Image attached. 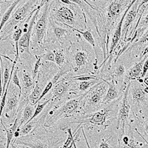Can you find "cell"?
<instances>
[{
    "label": "cell",
    "mask_w": 148,
    "mask_h": 148,
    "mask_svg": "<svg viewBox=\"0 0 148 148\" xmlns=\"http://www.w3.org/2000/svg\"><path fill=\"white\" fill-rule=\"evenodd\" d=\"M118 106L119 104H116V101H113L103 106L101 109L96 112L76 116L75 119L70 122L77 123L79 124V127L85 125L88 130L91 131L105 130L112 126L114 122L116 123V108Z\"/></svg>",
    "instance_id": "6da1fadb"
},
{
    "label": "cell",
    "mask_w": 148,
    "mask_h": 148,
    "mask_svg": "<svg viewBox=\"0 0 148 148\" xmlns=\"http://www.w3.org/2000/svg\"><path fill=\"white\" fill-rule=\"evenodd\" d=\"M79 10L81 8L72 1H50V18L66 27L79 26L81 27L82 26L79 22L82 23L81 16H84V15H81Z\"/></svg>",
    "instance_id": "7a4b0ae2"
},
{
    "label": "cell",
    "mask_w": 148,
    "mask_h": 148,
    "mask_svg": "<svg viewBox=\"0 0 148 148\" xmlns=\"http://www.w3.org/2000/svg\"><path fill=\"white\" fill-rule=\"evenodd\" d=\"M85 93L81 94L78 97L67 100L62 105H59L58 108L52 110L48 115L46 114L45 119H47L45 121V127H52L59 120L62 118L73 117L75 114H77L78 116H82L85 101Z\"/></svg>",
    "instance_id": "3957f363"
},
{
    "label": "cell",
    "mask_w": 148,
    "mask_h": 148,
    "mask_svg": "<svg viewBox=\"0 0 148 148\" xmlns=\"http://www.w3.org/2000/svg\"><path fill=\"white\" fill-rule=\"evenodd\" d=\"M106 80H101L91 88L85 93V101L83 107L82 115L89 114L101 109L103 106V99L108 90Z\"/></svg>",
    "instance_id": "277c9868"
},
{
    "label": "cell",
    "mask_w": 148,
    "mask_h": 148,
    "mask_svg": "<svg viewBox=\"0 0 148 148\" xmlns=\"http://www.w3.org/2000/svg\"><path fill=\"white\" fill-rule=\"evenodd\" d=\"M83 136L88 148H119V136L114 130H94L89 133L90 145L85 133Z\"/></svg>",
    "instance_id": "5b68a950"
},
{
    "label": "cell",
    "mask_w": 148,
    "mask_h": 148,
    "mask_svg": "<svg viewBox=\"0 0 148 148\" xmlns=\"http://www.w3.org/2000/svg\"><path fill=\"white\" fill-rule=\"evenodd\" d=\"M40 12V17L36 21L33 29L31 36V45L33 50L42 48L45 42L50 16V1H46L43 8H41Z\"/></svg>",
    "instance_id": "8992f818"
},
{
    "label": "cell",
    "mask_w": 148,
    "mask_h": 148,
    "mask_svg": "<svg viewBox=\"0 0 148 148\" xmlns=\"http://www.w3.org/2000/svg\"><path fill=\"white\" fill-rule=\"evenodd\" d=\"M46 1H36V0H29L25 1V3H22L17 8L14 14H12L8 22L6 23L2 30L5 34H8L12 29L18 24L24 22L28 16L32 15L34 12L36 11L39 8L42 7L45 4Z\"/></svg>",
    "instance_id": "52a82bcc"
},
{
    "label": "cell",
    "mask_w": 148,
    "mask_h": 148,
    "mask_svg": "<svg viewBox=\"0 0 148 148\" xmlns=\"http://www.w3.org/2000/svg\"><path fill=\"white\" fill-rule=\"evenodd\" d=\"M68 62L75 72L81 71L90 64V53L85 49H79L71 45L68 47Z\"/></svg>",
    "instance_id": "ba28073f"
},
{
    "label": "cell",
    "mask_w": 148,
    "mask_h": 148,
    "mask_svg": "<svg viewBox=\"0 0 148 148\" xmlns=\"http://www.w3.org/2000/svg\"><path fill=\"white\" fill-rule=\"evenodd\" d=\"M130 86V82L127 86L126 89L124 91L123 96L121 98V104L117 112V117H116V130L119 131V136H121L124 133L126 129V125L129 119L130 113V104L128 94H129Z\"/></svg>",
    "instance_id": "9c48e42d"
},
{
    "label": "cell",
    "mask_w": 148,
    "mask_h": 148,
    "mask_svg": "<svg viewBox=\"0 0 148 148\" xmlns=\"http://www.w3.org/2000/svg\"><path fill=\"white\" fill-rule=\"evenodd\" d=\"M12 144L22 145L30 148H53V141L49 139L46 135L42 134L39 138L37 135L36 136L34 133L32 135L19 137L14 140Z\"/></svg>",
    "instance_id": "30bf717a"
},
{
    "label": "cell",
    "mask_w": 148,
    "mask_h": 148,
    "mask_svg": "<svg viewBox=\"0 0 148 148\" xmlns=\"http://www.w3.org/2000/svg\"><path fill=\"white\" fill-rule=\"evenodd\" d=\"M129 93H130L131 102L134 110L141 108L145 103L148 101V94L145 91V87L138 81L130 82Z\"/></svg>",
    "instance_id": "8fae6325"
},
{
    "label": "cell",
    "mask_w": 148,
    "mask_h": 148,
    "mask_svg": "<svg viewBox=\"0 0 148 148\" xmlns=\"http://www.w3.org/2000/svg\"><path fill=\"white\" fill-rule=\"evenodd\" d=\"M75 81L70 80L65 78L62 80H59L56 84H54L53 87V90L52 96H51V101H53V104H55L53 108L56 106L57 104L60 105V103L62 101L63 98H65L70 91L72 90L71 88H72V84Z\"/></svg>",
    "instance_id": "7c38bea8"
},
{
    "label": "cell",
    "mask_w": 148,
    "mask_h": 148,
    "mask_svg": "<svg viewBox=\"0 0 148 148\" xmlns=\"http://www.w3.org/2000/svg\"><path fill=\"white\" fill-rule=\"evenodd\" d=\"M43 6H44V5H43ZM43 6H42V7H43ZM42 7L39 8L33 14L32 16H31V18H30L29 25L27 26V30L22 35V37H21L19 42H18V49H21V52H22V51H24V52H25L26 53L31 55V53H30V39H31V36H32L33 29H34V25H35L36 21V18L38 17V16H39V12H40L41 8H42Z\"/></svg>",
    "instance_id": "4fadbf2b"
},
{
    "label": "cell",
    "mask_w": 148,
    "mask_h": 148,
    "mask_svg": "<svg viewBox=\"0 0 148 148\" xmlns=\"http://www.w3.org/2000/svg\"><path fill=\"white\" fill-rule=\"evenodd\" d=\"M20 97L19 96H17L16 90L12 88V92L9 94L8 99H6L5 102V106L4 108V113L6 115L10 121H11L12 119L14 116L17 115V111L18 108V100Z\"/></svg>",
    "instance_id": "5bb4252c"
},
{
    "label": "cell",
    "mask_w": 148,
    "mask_h": 148,
    "mask_svg": "<svg viewBox=\"0 0 148 148\" xmlns=\"http://www.w3.org/2000/svg\"><path fill=\"white\" fill-rule=\"evenodd\" d=\"M147 57L148 55L145 56V57L140 59L136 63H135L130 69L126 71L125 77H124V84L125 85L127 86L128 84L131 81H136L138 78H140L141 73H142L143 64Z\"/></svg>",
    "instance_id": "9a60e30c"
},
{
    "label": "cell",
    "mask_w": 148,
    "mask_h": 148,
    "mask_svg": "<svg viewBox=\"0 0 148 148\" xmlns=\"http://www.w3.org/2000/svg\"><path fill=\"white\" fill-rule=\"evenodd\" d=\"M48 25H51V30L55 36L57 42H59L61 44H63L64 41L67 40V38L71 35V33H72L67 29H66L64 27L65 26L53 20L52 18H50V16H49Z\"/></svg>",
    "instance_id": "2e32d148"
},
{
    "label": "cell",
    "mask_w": 148,
    "mask_h": 148,
    "mask_svg": "<svg viewBox=\"0 0 148 148\" xmlns=\"http://www.w3.org/2000/svg\"><path fill=\"white\" fill-rule=\"evenodd\" d=\"M21 77H22V92L25 96V99H27V95H30L31 91L34 88V80L32 79V76L29 72H27L25 70H23L21 73Z\"/></svg>",
    "instance_id": "e0dca14e"
},
{
    "label": "cell",
    "mask_w": 148,
    "mask_h": 148,
    "mask_svg": "<svg viewBox=\"0 0 148 148\" xmlns=\"http://www.w3.org/2000/svg\"><path fill=\"white\" fill-rule=\"evenodd\" d=\"M106 81L109 87H108V91H107L106 94H105L104 97V99H103V104L104 105H106V104L113 102L116 99L120 98V92L117 89V86L116 85L114 79L111 78L110 82L108 81V80H106Z\"/></svg>",
    "instance_id": "ac0fdd59"
},
{
    "label": "cell",
    "mask_w": 148,
    "mask_h": 148,
    "mask_svg": "<svg viewBox=\"0 0 148 148\" xmlns=\"http://www.w3.org/2000/svg\"><path fill=\"white\" fill-rule=\"evenodd\" d=\"M148 45V27L145 30L144 34L141 35L139 39L137 40H135L134 42L131 44V45L128 47L125 52H132L136 50H141L142 49V51L144 50L145 47Z\"/></svg>",
    "instance_id": "d6986e66"
},
{
    "label": "cell",
    "mask_w": 148,
    "mask_h": 148,
    "mask_svg": "<svg viewBox=\"0 0 148 148\" xmlns=\"http://www.w3.org/2000/svg\"><path fill=\"white\" fill-rule=\"evenodd\" d=\"M44 83L40 82H36L35 83L34 89H33V90L30 92V94L27 97L28 102L30 104H33L34 106L36 105L37 100L39 99V96L42 94V91L44 90Z\"/></svg>",
    "instance_id": "ffe728a7"
},
{
    "label": "cell",
    "mask_w": 148,
    "mask_h": 148,
    "mask_svg": "<svg viewBox=\"0 0 148 148\" xmlns=\"http://www.w3.org/2000/svg\"><path fill=\"white\" fill-rule=\"evenodd\" d=\"M34 106L33 104L27 103L22 110V116L20 120H18V128L22 127L24 125L27 124L29 120L32 118L34 113Z\"/></svg>",
    "instance_id": "44dd1931"
},
{
    "label": "cell",
    "mask_w": 148,
    "mask_h": 148,
    "mask_svg": "<svg viewBox=\"0 0 148 148\" xmlns=\"http://www.w3.org/2000/svg\"><path fill=\"white\" fill-rule=\"evenodd\" d=\"M2 124V127H3L4 130H5V133H6V147L5 148H10V145L12 144V140H13V138L14 136V133L16 131L17 128L18 127V119L16 118L15 121H14V124L12 125L10 127L8 128L7 127L4 125L3 121H1V123Z\"/></svg>",
    "instance_id": "7402d4cb"
},
{
    "label": "cell",
    "mask_w": 148,
    "mask_h": 148,
    "mask_svg": "<svg viewBox=\"0 0 148 148\" xmlns=\"http://www.w3.org/2000/svg\"><path fill=\"white\" fill-rule=\"evenodd\" d=\"M20 2L21 1H19V0L14 1L13 3H11V5L9 6L8 8L6 10V11L4 13V14L2 15V18H1V20H0V33H1V31L2 30L3 27H5L6 23H7V22H8L9 19H10V16H11L12 15V13H13V11L14 10L15 8L16 7L17 5H19V2Z\"/></svg>",
    "instance_id": "603a6c76"
},
{
    "label": "cell",
    "mask_w": 148,
    "mask_h": 148,
    "mask_svg": "<svg viewBox=\"0 0 148 148\" xmlns=\"http://www.w3.org/2000/svg\"><path fill=\"white\" fill-rule=\"evenodd\" d=\"M37 124H38V121H31L25 125H24L22 127L18 128L19 129V137L25 136L34 132V130L37 127Z\"/></svg>",
    "instance_id": "cb8c5ba5"
},
{
    "label": "cell",
    "mask_w": 148,
    "mask_h": 148,
    "mask_svg": "<svg viewBox=\"0 0 148 148\" xmlns=\"http://www.w3.org/2000/svg\"><path fill=\"white\" fill-rule=\"evenodd\" d=\"M22 30L19 27H17L16 29L14 30V34H13V39H14V42H15V47H16V56L14 61H16L17 62V61L19 60L20 62H22V59H19V49H18V42L20 40L21 37H22Z\"/></svg>",
    "instance_id": "d4e9b609"
},
{
    "label": "cell",
    "mask_w": 148,
    "mask_h": 148,
    "mask_svg": "<svg viewBox=\"0 0 148 148\" xmlns=\"http://www.w3.org/2000/svg\"><path fill=\"white\" fill-rule=\"evenodd\" d=\"M69 27V28L72 29V30H74V31H76V32L82 34V36L84 37V39H85V40L87 41V42H88L91 46H92V48H95V47H96V42H95V39L94 38H93V36L92 35V34H91V32L90 31V30H86L85 31H82V30H79V29L74 28V27Z\"/></svg>",
    "instance_id": "484cf974"
},
{
    "label": "cell",
    "mask_w": 148,
    "mask_h": 148,
    "mask_svg": "<svg viewBox=\"0 0 148 148\" xmlns=\"http://www.w3.org/2000/svg\"><path fill=\"white\" fill-rule=\"evenodd\" d=\"M125 73H126V69L122 63H119V64H116V67H115L114 71H113V73L111 74V78L115 79H120L121 78L125 77Z\"/></svg>",
    "instance_id": "4316f807"
},
{
    "label": "cell",
    "mask_w": 148,
    "mask_h": 148,
    "mask_svg": "<svg viewBox=\"0 0 148 148\" xmlns=\"http://www.w3.org/2000/svg\"><path fill=\"white\" fill-rule=\"evenodd\" d=\"M54 56H55V63L56 65L61 68L65 64V53L62 49H59V50H55L53 51Z\"/></svg>",
    "instance_id": "83f0119b"
},
{
    "label": "cell",
    "mask_w": 148,
    "mask_h": 148,
    "mask_svg": "<svg viewBox=\"0 0 148 148\" xmlns=\"http://www.w3.org/2000/svg\"><path fill=\"white\" fill-rule=\"evenodd\" d=\"M104 79H95V80H90V81H84L81 82L79 84V90L81 92H82V94L85 93L86 90H89L91 88H92L95 84H97L101 80H103Z\"/></svg>",
    "instance_id": "f1b7e54d"
},
{
    "label": "cell",
    "mask_w": 148,
    "mask_h": 148,
    "mask_svg": "<svg viewBox=\"0 0 148 148\" xmlns=\"http://www.w3.org/2000/svg\"><path fill=\"white\" fill-rule=\"evenodd\" d=\"M67 79L70 80H73L75 82H84V81H90V80H95V79H102L97 76H93V75H89V74H83V75H79L77 76H73V77H68Z\"/></svg>",
    "instance_id": "f546056e"
},
{
    "label": "cell",
    "mask_w": 148,
    "mask_h": 148,
    "mask_svg": "<svg viewBox=\"0 0 148 148\" xmlns=\"http://www.w3.org/2000/svg\"><path fill=\"white\" fill-rule=\"evenodd\" d=\"M50 101H51V97L49 98L48 99H46L45 101H44L42 103H41V104H37L36 108H35V110H34V115H33L32 118L29 120L28 122L33 121V120H34V119L36 118V117H37V116H39V115L41 113H42V111H43L44 108H45L46 106H47L49 103H50ZM28 122H27V123H28Z\"/></svg>",
    "instance_id": "4dcf8cb0"
},
{
    "label": "cell",
    "mask_w": 148,
    "mask_h": 148,
    "mask_svg": "<svg viewBox=\"0 0 148 148\" xmlns=\"http://www.w3.org/2000/svg\"><path fill=\"white\" fill-rule=\"evenodd\" d=\"M42 56H40L39 57H38L35 64H34V70L32 72V79L34 80V84L36 83V79H39V68H40L41 64H42Z\"/></svg>",
    "instance_id": "1f68e13d"
},
{
    "label": "cell",
    "mask_w": 148,
    "mask_h": 148,
    "mask_svg": "<svg viewBox=\"0 0 148 148\" xmlns=\"http://www.w3.org/2000/svg\"><path fill=\"white\" fill-rule=\"evenodd\" d=\"M3 84H2V94L5 91V88H6V86H7L8 81L10 79V68L8 67V64H6L5 65V71H3Z\"/></svg>",
    "instance_id": "d6a6232c"
},
{
    "label": "cell",
    "mask_w": 148,
    "mask_h": 148,
    "mask_svg": "<svg viewBox=\"0 0 148 148\" xmlns=\"http://www.w3.org/2000/svg\"><path fill=\"white\" fill-rule=\"evenodd\" d=\"M11 81L14 84V85L17 86L19 90V96H22V87H21V84H20V82H19V79H18V69H16L15 71H14V73L12 75V78H11Z\"/></svg>",
    "instance_id": "836d02e7"
},
{
    "label": "cell",
    "mask_w": 148,
    "mask_h": 148,
    "mask_svg": "<svg viewBox=\"0 0 148 148\" xmlns=\"http://www.w3.org/2000/svg\"><path fill=\"white\" fill-rule=\"evenodd\" d=\"M67 133H68V136H67V138L66 139V141H64V143L63 144L62 147L61 148H69L70 145H71L72 143L73 139L74 138V136H73V133H72V130H71V127H67Z\"/></svg>",
    "instance_id": "e575fe53"
},
{
    "label": "cell",
    "mask_w": 148,
    "mask_h": 148,
    "mask_svg": "<svg viewBox=\"0 0 148 148\" xmlns=\"http://www.w3.org/2000/svg\"><path fill=\"white\" fill-rule=\"evenodd\" d=\"M53 87V84L52 82L50 81L48 83H47V84H46L45 88H44V90H43V91H42V94H41V96H39V99L37 100L36 104H37V103H39V101H40L41 100H42V99H43V98L45 97V95H47V93H48V92H49V91H50V90H51V89H52Z\"/></svg>",
    "instance_id": "d590c367"
},
{
    "label": "cell",
    "mask_w": 148,
    "mask_h": 148,
    "mask_svg": "<svg viewBox=\"0 0 148 148\" xmlns=\"http://www.w3.org/2000/svg\"><path fill=\"white\" fill-rule=\"evenodd\" d=\"M42 59L44 61H47V62H55V56H54L53 51H51L50 50L47 51V52L42 56Z\"/></svg>",
    "instance_id": "8d00e7d4"
},
{
    "label": "cell",
    "mask_w": 148,
    "mask_h": 148,
    "mask_svg": "<svg viewBox=\"0 0 148 148\" xmlns=\"http://www.w3.org/2000/svg\"><path fill=\"white\" fill-rule=\"evenodd\" d=\"M148 72V57L147 58V59L145 60V63L143 64V67H142V73H141V75L140 76V79H144L145 76L147 74Z\"/></svg>",
    "instance_id": "74e56055"
},
{
    "label": "cell",
    "mask_w": 148,
    "mask_h": 148,
    "mask_svg": "<svg viewBox=\"0 0 148 148\" xmlns=\"http://www.w3.org/2000/svg\"><path fill=\"white\" fill-rule=\"evenodd\" d=\"M24 146V145H23ZM10 148H27L26 147V146L25 147H21L19 146V145H15V144H11L10 145Z\"/></svg>",
    "instance_id": "f35d334b"
},
{
    "label": "cell",
    "mask_w": 148,
    "mask_h": 148,
    "mask_svg": "<svg viewBox=\"0 0 148 148\" xmlns=\"http://www.w3.org/2000/svg\"><path fill=\"white\" fill-rule=\"evenodd\" d=\"M143 82L145 83V84H146L147 87H148V74H147L146 76H145V77H144Z\"/></svg>",
    "instance_id": "ab89813d"
},
{
    "label": "cell",
    "mask_w": 148,
    "mask_h": 148,
    "mask_svg": "<svg viewBox=\"0 0 148 148\" xmlns=\"http://www.w3.org/2000/svg\"><path fill=\"white\" fill-rule=\"evenodd\" d=\"M145 134L148 136V123H146V124H145Z\"/></svg>",
    "instance_id": "60d3db41"
},
{
    "label": "cell",
    "mask_w": 148,
    "mask_h": 148,
    "mask_svg": "<svg viewBox=\"0 0 148 148\" xmlns=\"http://www.w3.org/2000/svg\"><path fill=\"white\" fill-rule=\"evenodd\" d=\"M8 1H0V5H2V4H5L6 2H8ZM0 17H1V8H0Z\"/></svg>",
    "instance_id": "b9f144b4"
},
{
    "label": "cell",
    "mask_w": 148,
    "mask_h": 148,
    "mask_svg": "<svg viewBox=\"0 0 148 148\" xmlns=\"http://www.w3.org/2000/svg\"><path fill=\"white\" fill-rule=\"evenodd\" d=\"M0 69H1V67H0Z\"/></svg>",
    "instance_id": "7bdbcfd3"
}]
</instances>
